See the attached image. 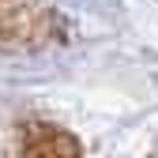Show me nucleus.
Instances as JSON below:
<instances>
[{
  "instance_id": "1",
  "label": "nucleus",
  "mask_w": 158,
  "mask_h": 158,
  "mask_svg": "<svg viewBox=\"0 0 158 158\" xmlns=\"http://www.w3.org/2000/svg\"><path fill=\"white\" fill-rule=\"evenodd\" d=\"M19 158H83V154L64 128L27 121L19 128Z\"/></svg>"
}]
</instances>
